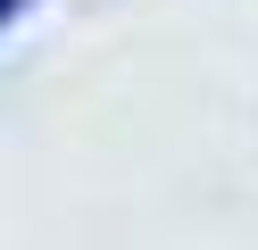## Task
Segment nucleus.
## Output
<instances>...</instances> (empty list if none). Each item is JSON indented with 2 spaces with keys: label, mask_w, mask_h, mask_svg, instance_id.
I'll return each mask as SVG.
<instances>
[{
  "label": "nucleus",
  "mask_w": 258,
  "mask_h": 250,
  "mask_svg": "<svg viewBox=\"0 0 258 250\" xmlns=\"http://www.w3.org/2000/svg\"><path fill=\"white\" fill-rule=\"evenodd\" d=\"M17 9H25V0H0V25H9V17H17Z\"/></svg>",
  "instance_id": "obj_1"
}]
</instances>
